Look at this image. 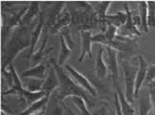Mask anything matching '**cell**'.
<instances>
[{
  "label": "cell",
  "instance_id": "1",
  "mask_svg": "<svg viewBox=\"0 0 155 115\" xmlns=\"http://www.w3.org/2000/svg\"><path fill=\"white\" fill-rule=\"evenodd\" d=\"M31 34L25 26H19L14 30L11 39L7 42L3 52L2 59V72L7 66L12 64L13 59L17 56L21 50L31 46Z\"/></svg>",
  "mask_w": 155,
  "mask_h": 115
},
{
  "label": "cell",
  "instance_id": "2",
  "mask_svg": "<svg viewBox=\"0 0 155 115\" xmlns=\"http://www.w3.org/2000/svg\"><path fill=\"white\" fill-rule=\"evenodd\" d=\"M52 65L56 68L59 80V99L63 101L64 99L72 96H81L86 101L88 106H93V96L91 94H89L86 90H84L76 82H74L73 79H71L70 75L65 73L61 66H59L58 63L55 62V59H52Z\"/></svg>",
  "mask_w": 155,
  "mask_h": 115
},
{
  "label": "cell",
  "instance_id": "3",
  "mask_svg": "<svg viewBox=\"0 0 155 115\" xmlns=\"http://www.w3.org/2000/svg\"><path fill=\"white\" fill-rule=\"evenodd\" d=\"M124 69V95L127 100L131 105L134 104V94H135V84L136 78L138 73V66H134L127 60L123 62Z\"/></svg>",
  "mask_w": 155,
  "mask_h": 115
},
{
  "label": "cell",
  "instance_id": "4",
  "mask_svg": "<svg viewBox=\"0 0 155 115\" xmlns=\"http://www.w3.org/2000/svg\"><path fill=\"white\" fill-rule=\"evenodd\" d=\"M64 69L68 72V74L73 78V80L79 84L80 86H81L84 90L91 94L93 97H97L98 96V92H97V89L94 87L93 84L90 83V81L88 80V79L83 76L81 73H80L79 71L76 70L74 67H72L70 64L68 63H65L64 64Z\"/></svg>",
  "mask_w": 155,
  "mask_h": 115
},
{
  "label": "cell",
  "instance_id": "5",
  "mask_svg": "<svg viewBox=\"0 0 155 115\" xmlns=\"http://www.w3.org/2000/svg\"><path fill=\"white\" fill-rule=\"evenodd\" d=\"M109 47L114 48L118 52L120 51L124 53H135L138 50V44L135 39L118 35Z\"/></svg>",
  "mask_w": 155,
  "mask_h": 115
},
{
  "label": "cell",
  "instance_id": "6",
  "mask_svg": "<svg viewBox=\"0 0 155 115\" xmlns=\"http://www.w3.org/2000/svg\"><path fill=\"white\" fill-rule=\"evenodd\" d=\"M107 52V59L106 64L107 68H108V73L110 77L112 78V81L114 86H118L117 79L119 77V67H118V51L112 47H105Z\"/></svg>",
  "mask_w": 155,
  "mask_h": 115
},
{
  "label": "cell",
  "instance_id": "7",
  "mask_svg": "<svg viewBox=\"0 0 155 115\" xmlns=\"http://www.w3.org/2000/svg\"><path fill=\"white\" fill-rule=\"evenodd\" d=\"M118 28L112 24H107L105 31L93 36V42H97L104 45L105 47H109L117 37Z\"/></svg>",
  "mask_w": 155,
  "mask_h": 115
},
{
  "label": "cell",
  "instance_id": "8",
  "mask_svg": "<svg viewBox=\"0 0 155 115\" xmlns=\"http://www.w3.org/2000/svg\"><path fill=\"white\" fill-rule=\"evenodd\" d=\"M147 68H148V64L147 63L144 57L142 55H139V66H138V73H137V78H136L135 94H134L135 99L139 98V93H140L141 87L143 86L144 83H146Z\"/></svg>",
  "mask_w": 155,
  "mask_h": 115
},
{
  "label": "cell",
  "instance_id": "9",
  "mask_svg": "<svg viewBox=\"0 0 155 115\" xmlns=\"http://www.w3.org/2000/svg\"><path fill=\"white\" fill-rule=\"evenodd\" d=\"M93 42V36L91 30H82L81 32V53L79 58V62H82L86 55L92 58L91 46Z\"/></svg>",
  "mask_w": 155,
  "mask_h": 115
},
{
  "label": "cell",
  "instance_id": "10",
  "mask_svg": "<svg viewBox=\"0 0 155 115\" xmlns=\"http://www.w3.org/2000/svg\"><path fill=\"white\" fill-rule=\"evenodd\" d=\"M59 86V80L58 76L56 71V68L52 65L49 70V73L47 75L44 84L42 86V91L46 92V94H52L56 91V89Z\"/></svg>",
  "mask_w": 155,
  "mask_h": 115
},
{
  "label": "cell",
  "instance_id": "11",
  "mask_svg": "<svg viewBox=\"0 0 155 115\" xmlns=\"http://www.w3.org/2000/svg\"><path fill=\"white\" fill-rule=\"evenodd\" d=\"M124 9H126V13L127 15V20L126 24H124L123 27H121L122 33L120 36H123V37H127V38H130L131 36H142L141 31H139V29L137 28V25L133 21L132 15H131L130 11H129V9L127 5L124 6Z\"/></svg>",
  "mask_w": 155,
  "mask_h": 115
},
{
  "label": "cell",
  "instance_id": "12",
  "mask_svg": "<svg viewBox=\"0 0 155 115\" xmlns=\"http://www.w3.org/2000/svg\"><path fill=\"white\" fill-rule=\"evenodd\" d=\"M43 26H44V16H43L42 13H40L39 17H38V22L31 35V46H30V52L28 54V60L31 59V57L34 55L35 48L38 44V41L40 38L41 33H42Z\"/></svg>",
  "mask_w": 155,
  "mask_h": 115
},
{
  "label": "cell",
  "instance_id": "13",
  "mask_svg": "<svg viewBox=\"0 0 155 115\" xmlns=\"http://www.w3.org/2000/svg\"><path fill=\"white\" fill-rule=\"evenodd\" d=\"M50 97H51V94H46V96H44L42 99L34 103L32 106H30L27 110L21 112L19 115H35V114H38L41 111L45 110L47 108V106H48Z\"/></svg>",
  "mask_w": 155,
  "mask_h": 115
},
{
  "label": "cell",
  "instance_id": "14",
  "mask_svg": "<svg viewBox=\"0 0 155 115\" xmlns=\"http://www.w3.org/2000/svg\"><path fill=\"white\" fill-rule=\"evenodd\" d=\"M104 48H101L98 53V56H97L96 63H95L96 76L99 79H104L107 77V74H108L107 64L104 59Z\"/></svg>",
  "mask_w": 155,
  "mask_h": 115
},
{
  "label": "cell",
  "instance_id": "15",
  "mask_svg": "<svg viewBox=\"0 0 155 115\" xmlns=\"http://www.w3.org/2000/svg\"><path fill=\"white\" fill-rule=\"evenodd\" d=\"M46 65L44 63H40L35 67H32L23 71L21 73V78H35L39 80H45L46 79Z\"/></svg>",
  "mask_w": 155,
  "mask_h": 115
},
{
  "label": "cell",
  "instance_id": "16",
  "mask_svg": "<svg viewBox=\"0 0 155 115\" xmlns=\"http://www.w3.org/2000/svg\"><path fill=\"white\" fill-rule=\"evenodd\" d=\"M116 91L117 94L119 96V100H120V104H121V108L124 115H135V110L133 105H131L130 103L127 100L126 95H124V92L122 90L121 86H116Z\"/></svg>",
  "mask_w": 155,
  "mask_h": 115
},
{
  "label": "cell",
  "instance_id": "17",
  "mask_svg": "<svg viewBox=\"0 0 155 115\" xmlns=\"http://www.w3.org/2000/svg\"><path fill=\"white\" fill-rule=\"evenodd\" d=\"M31 4H32L31 7L28 9V11L26 12V14L24 15V16L22 17L21 26L29 25V24H31L32 21L35 19V17H37L38 15L39 16V15H40L38 2H32Z\"/></svg>",
  "mask_w": 155,
  "mask_h": 115
},
{
  "label": "cell",
  "instance_id": "18",
  "mask_svg": "<svg viewBox=\"0 0 155 115\" xmlns=\"http://www.w3.org/2000/svg\"><path fill=\"white\" fill-rule=\"evenodd\" d=\"M138 99H139V102H138L139 115H148V113H150V110L153 108L150 91L145 93Z\"/></svg>",
  "mask_w": 155,
  "mask_h": 115
},
{
  "label": "cell",
  "instance_id": "19",
  "mask_svg": "<svg viewBox=\"0 0 155 115\" xmlns=\"http://www.w3.org/2000/svg\"><path fill=\"white\" fill-rule=\"evenodd\" d=\"M127 20V13H124V12H118L115 15H106L105 19L106 25L107 24H112V25L116 26L117 28L123 27L126 24Z\"/></svg>",
  "mask_w": 155,
  "mask_h": 115
},
{
  "label": "cell",
  "instance_id": "20",
  "mask_svg": "<svg viewBox=\"0 0 155 115\" xmlns=\"http://www.w3.org/2000/svg\"><path fill=\"white\" fill-rule=\"evenodd\" d=\"M47 39H48V35H47V33H46L44 39L42 41V44H41L38 51L35 52L34 55L31 57V66H33V67H35V66H38V64H40L41 63L40 62L42 60L44 55L49 52V51L45 50V48L47 46Z\"/></svg>",
  "mask_w": 155,
  "mask_h": 115
},
{
  "label": "cell",
  "instance_id": "21",
  "mask_svg": "<svg viewBox=\"0 0 155 115\" xmlns=\"http://www.w3.org/2000/svg\"><path fill=\"white\" fill-rule=\"evenodd\" d=\"M139 16L141 19L140 29L143 32H148V22H147V2L141 1L139 2Z\"/></svg>",
  "mask_w": 155,
  "mask_h": 115
},
{
  "label": "cell",
  "instance_id": "22",
  "mask_svg": "<svg viewBox=\"0 0 155 115\" xmlns=\"http://www.w3.org/2000/svg\"><path fill=\"white\" fill-rule=\"evenodd\" d=\"M71 20H72V17H71L70 14H65L61 17H58V19H57V21L54 23L52 30H51V33L56 34L59 31L61 32V30L66 28L67 25H69Z\"/></svg>",
  "mask_w": 155,
  "mask_h": 115
},
{
  "label": "cell",
  "instance_id": "23",
  "mask_svg": "<svg viewBox=\"0 0 155 115\" xmlns=\"http://www.w3.org/2000/svg\"><path fill=\"white\" fill-rule=\"evenodd\" d=\"M59 39H61V54H59L58 63L59 66H62L65 63V62H66V59H68L72 49L68 46V44L66 43V41H65L63 38V36L61 34H59Z\"/></svg>",
  "mask_w": 155,
  "mask_h": 115
},
{
  "label": "cell",
  "instance_id": "24",
  "mask_svg": "<svg viewBox=\"0 0 155 115\" xmlns=\"http://www.w3.org/2000/svg\"><path fill=\"white\" fill-rule=\"evenodd\" d=\"M69 99L71 102L74 103V105L77 106V107L79 108V110L81 111V115H90V112L88 110L87 107V103L86 101L81 96H72L69 97Z\"/></svg>",
  "mask_w": 155,
  "mask_h": 115
},
{
  "label": "cell",
  "instance_id": "25",
  "mask_svg": "<svg viewBox=\"0 0 155 115\" xmlns=\"http://www.w3.org/2000/svg\"><path fill=\"white\" fill-rule=\"evenodd\" d=\"M45 80H39V79L30 78L29 82L27 83V86L25 87L26 90L31 92H38L42 91V86L44 84Z\"/></svg>",
  "mask_w": 155,
  "mask_h": 115
},
{
  "label": "cell",
  "instance_id": "26",
  "mask_svg": "<svg viewBox=\"0 0 155 115\" xmlns=\"http://www.w3.org/2000/svg\"><path fill=\"white\" fill-rule=\"evenodd\" d=\"M148 27H155V1H147Z\"/></svg>",
  "mask_w": 155,
  "mask_h": 115
},
{
  "label": "cell",
  "instance_id": "27",
  "mask_svg": "<svg viewBox=\"0 0 155 115\" xmlns=\"http://www.w3.org/2000/svg\"><path fill=\"white\" fill-rule=\"evenodd\" d=\"M101 5H98V15H99V19L103 23V25L106 24L105 19H106V11L108 9L109 5L111 4L110 1H105V2H101ZM107 26V25H106Z\"/></svg>",
  "mask_w": 155,
  "mask_h": 115
},
{
  "label": "cell",
  "instance_id": "28",
  "mask_svg": "<svg viewBox=\"0 0 155 115\" xmlns=\"http://www.w3.org/2000/svg\"><path fill=\"white\" fill-rule=\"evenodd\" d=\"M153 82H155V63L148 65L147 79H146V83L147 84H150Z\"/></svg>",
  "mask_w": 155,
  "mask_h": 115
},
{
  "label": "cell",
  "instance_id": "29",
  "mask_svg": "<svg viewBox=\"0 0 155 115\" xmlns=\"http://www.w3.org/2000/svg\"><path fill=\"white\" fill-rule=\"evenodd\" d=\"M61 35L63 36V38L65 39V41H66V43L68 44V46L71 48V49H74V42L72 40V38H71V35H70V31H69V29H63L61 30Z\"/></svg>",
  "mask_w": 155,
  "mask_h": 115
},
{
  "label": "cell",
  "instance_id": "30",
  "mask_svg": "<svg viewBox=\"0 0 155 115\" xmlns=\"http://www.w3.org/2000/svg\"><path fill=\"white\" fill-rule=\"evenodd\" d=\"M90 115H113V113L106 107H102L98 108L96 111L93 112Z\"/></svg>",
  "mask_w": 155,
  "mask_h": 115
},
{
  "label": "cell",
  "instance_id": "31",
  "mask_svg": "<svg viewBox=\"0 0 155 115\" xmlns=\"http://www.w3.org/2000/svg\"><path fill=\"white\" fill-rule=\"evenodd\" d=\"M150 98H151V102H152L153 115H155V83H152L150 84Z\"/></svg>",
  "mask_w": 155,
  "mask_h": 115
},
{
  "label": "cell",
  "instance_id": "32",
  "mask_svg": "<svg viewBox=\"0 0 155 115\" xmlns=\"http://www.w3.org/2000/svg\"><path fill=\"white\" fill-rule=\"evenodd\" d=\"M115 107H116V115H124L122 108H121V104H120V100H119V96L117 92L115 93Z\"/></svg>",
  "mask_w": 155,
  "mask_h": 115
},
{
  "label": "cell",
  "instance_id": "33",
  "mask_svg": "<svg viewBox=\"0 0 155 115\" xmlns=\"http://www.w3.org/2000/svg\"><path fill=\"white\" fill-rule=\"evenodd\" d=\"M153 83H155V82H153Z\"/></svg>",
  "mask_w": 155,
  "mask_h": 115
}]
</instances>
